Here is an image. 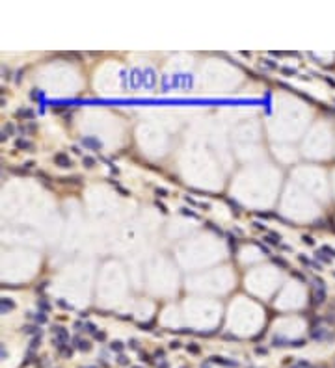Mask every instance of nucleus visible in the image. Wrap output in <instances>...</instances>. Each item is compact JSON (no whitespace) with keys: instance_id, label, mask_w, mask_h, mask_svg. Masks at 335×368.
I'll use <instances>...</instances> for the list:
<instances>
[{"instance_id":"f257e3e1","label":"nucleus","mask_w":335,"mask_h":368,"mask_svg":"<svg viewBox=\"0 0 335 368\" xmlns=\"http://www.w3.org/2000/svg\"><path fill=\"white\" fill-rule=\"evenodd\" d=\"M54 164H56L58 167H71L73 162H71V158L65 153H56V154H54Z\"/></svg>"},{"instance_id":"f03ea898","label":"nucleus","mask_w":335,"mask_h":368,"mask_svg":"<svg viewBox=\"0 0 335 368\" xmlns=\"http://www.w3.org/2000/svg\"><path fill=\"white\" fill-rule=\"evenodd\" d=\"M311 337L315 338V340H326V338H333V333H328L326 329H313L311 333Z\"/></svg>"},{"instance_id":"7ed1b4c3","label":"nucleus","mask_w":335,"mask_h":368,"mask_svg":"<svg viewBox=\"0 0 335 368\" xmlns=\"http://www.w3.org/2000/svg\"><path fill=\"white\" fill-rule=\"evenodd\" d=\"M82 143L88 145L90 149H95V151H99V149L103 147V143L99 142V139H97V138H90V136H84V138H82Z\"/></svg>"},{"instance_id":"20e7f679","label":"nucleus","mask_w":335,"mask_h":368,"mask_svg":"<svg viewBox=\"0 0 335 368\" xmlns=\"http://www.w3.org/2000/svg\"><path fill=\"white\" fill-rule=\"evenodd\" d=\"M73 346H74L77 350H80V351H90V350H91V344H90L88 340L78 338V337H77V338H73Z\"/></svg>"},{"instance_id":"39448f33","label":"nucleus","mask_w":335,"mask_h":368,"mask_svg":"<svg viewBox=\"0 0 335 368\" xmlns=\"http://www.w3.org/2000/svg\"><path fill=\"white\" fill-rule=\"evenodd\" d=\"M34 110H30V108H19V110L15 112V117L19 119H30V117H34Z\"/></svg>"},{"instance_id":"423d86ee","label":"nucleus","mask_w":335,"mask_h":368,"mask_svg":"<svg viewBox=\"0 0 335 368\" xmlns=\"http://www.w3.org/2000/svg\"><path fill=\"white\" fill-rule=\"evenodd\" d=\"M324 299H326V290L318 288L315 292V296H313V305H320V303H324Z\"/></svg>"},{"instance_id":"0eeeda50","label":"nucleus","mask_w":335,"mask_h":368,"mask_svg":"<svg viewBox=\"0 0 335 368\" xmlns=\"http://www.w3.org/2000/svg\"><path fill=\"white\" fill-rule=\"evenodd\" d=\"M264 242H266V244H272V245H281V244H279V234H277V232H268V234L264 236Z\"/></svg>"},{"instance_id":"6e6552de","label":"nucleus","mask_w":335,"mask_h":368,"mask_svg":"<svg viewBox=\"0 0 335 368\" xmlns=\"http://www.w3.org/2000/svg\"><path fill=\"white\" fill-rule=\"evenodd\" d=\"M0 309H2V314H8L11 309H15V303L11 299H2V303H0Z\"/></svg>"},{"instance_id":"1a4fd4ad","label":"nucleus","mask_w":335,"mask_h":368,"mask_svg":"<svg viewBox=\"0 0 335 368\" xmlns=\"http://www.w3.org/2000/svg\"><path fill=\"white\" fill-rule=\"evenodd\" d=\"M60 182H62V184H71V182H73V184H80V182H82V177H78V175H77V177H65V179L62 177Z\"/></svg>"},{"instance_id":"9d476101","label":"nucleus","mask_w":335,"mask_h":368,"mask_svg":"<svg viewBox=\"0 0 335 368\" xmlns=\"http://www.w3.org/2000/svg\"><path fill=\"white\" fill-rule=\"evenodd\" d=\"M210 361H214V363H220V364H223V366H236V363L235 361H225V359H222V357H210Z\"/></svg>"},{"instance_id":"9b49d317","label":"nucleus","mask_w":335,"mask_h":368,"mask_svg":"<svg viewBox=\"0 0 335 368\" xmlns=\"http://www.w3.org/2000/svg\"><path fill=\"white\" fill-rule=\"evenodd\" d=\"M15 147H17V149H34V145H32L30 142H26V139H17V142H15Z\"/></svg>"},{"instance_id":"f8f14e48","label":"nucleus","mask_w":335,"mask_h":368,"mask_svg":"<svg viewBox=\"0 0 335 368\" xmlns=\"http://www.w3.org/2000/svg\"><path fill=\"white\" fill-rule=\"evenodd\" d=\"M37 307H39L41 310H47V312H49V310H50V303H49L45 298H41V299L37 301Z\"/></svg>"},{"instance_id":"ddd939ff","label":"nucleus","mask_w":335,"mask_h":368,"mask_svg":"<svg viewBox=\"0 0 335 368\" xmlns=\"http://www.w3.org/2000/svg\"><path fill=\"white\" fill-rule=\"evenodd\" d=\"M272 262H274V264H277V266H281V268H285V270L289 268V262H287V260H283V258H279V257H272Z\"/></svg>"},{"instance_id":"4468645a","label":"nucleus","mask_w":335,"mask_h":368,"mask_svg":"<svg viewBox=\"0 0 335 368\" xmlns=\"http://www.w3.org/2000/svg\"><path fill=\"white\" fill-rule=\"evenodd\" d=\"M82 162H84V166H86V167H93V166L97 164V160H95L93 156H84Z\"/></svg>"},{"instance_id":"2eb2a0df","label":"nucleus","mask_w":335,"mask_h":368,"mask_svg":"<svg viewBox=\"0 0 335 368\" xmlns=\"http://www.w3.org/2000/svg\"><path fill=\"white\" fill-rule=\"evenodd\" d=\"M227 240H229V245H231V253L235 255L236 253V244H235V236L231 232H227Z\"/></svg>"},{"instance_id":"dca6fc26","label":"nucleus","mask_w":335,"mask_h":368,"mask_svg":"<svg viewBox=\"0 0 335 368\" xmlns=\"http://www.w3.org/2000/svg\"><path fill=\"white\" fill-rule=\"evenodd\" d=\"M39 340H41V335H36V337L32 338V342H30V350H36L39 346Z\"/></svg>"},{"instance_id":"f3484780","label":"nucleus","mask_w":335,"mask_h":368,"mask_svg":"<svg viewBox=\"0 0 335 368\" xmlns=\"http://www.w3.org/2000/svg\"><path fill=\"white\" fill-rule=\"evenodd\" d=\"M110 348H112L114 351H121V350H123V342H119V340H114V342L110 344Z\"/></svg>"},{"instance_id":"a211bd4d","label":"nucleus","mask_w":335,"mask_h":368,"mask_svg":"<svg viewBox=\"0 0 335 368\" xmlns=\"http://www.w3.org/2000/svg\"><path fill=\"white\" fill-rule=\"evenodd\" d=\"M181 214H185V216H190V218H199V216L196 212H192L190 208H181Z\"/></svg>"},{"instance_id":"6ab92c4d","label":"nucleus","mask_w":335,"mask_h":368,"mask_svg":"<svg viewBox=\"0 0 335 368\" xmlns=\"http://www.w3.org/2000/svg\"><path fill=\"white\" fill-rule=\"evenodd\" d=\"M186 350H188L190 353H199V346H198V344H188Z\"/></svg>"},{"instance_id":"aec40b11","label":"nucleus","mask_w":335,"mask_h":368,"mask_svg":"<svg viewBox=\"0 0 335 368\" xmlns=\"http://www.w3.org/2000/svg\"><path fill=\"white\" fill-rule=\"evenodd\" d=\"M155 193L158 197H168V190H164V188H155Z\"/></svg>"},{"instance_id":"412c9836","label":"nucleus","mask_w":335,"mask_h":368,"mask_svg":"<svg viewBox=\"0 0 335 368\" xmlns=\"http://www.w3.org/2000/svg\"><path fill=\"white\" fill-rule=\"evenodd\" d=\"M30 97H32V99H36V101H39V99H41V97H43V93H41L39 89H32V93H30Z\"/></svg>"},{"instance_id":"4be33fe9","label":"nucleus","mask_w":335,"mask_h":368,"mask_svg":"<svg viewBox=\"0 0 335 368\" xmlns=\"http://www.w3.org/2000/svg\"><path fill=\"white\" fill-rule=\"evenodd\" d=\"M86 331L91 333V335H95V333H97V326H95V323H86Z\"/></svg>"},{"instance_id":"5701e85b","label":"nucleus","mask_w":335,"mask_h":368,"mask_svg":"<svg viewBox=\"0 0 335 368\" xmlns=\"http://www.w3.org/2000/svg\"><path fill=\"white\" fill-rule=\"evenodd\" d=\"M2 132H6V134L9 136V134H13V132H15V126H13L11 123H8V125H6V128H4Z\"/></svg>"},{"instance_id":"b1692460","label":"nucleus","mask_w":335,"mask_h":368,"mask_svg":"<svg viewBox=\"0 0 335 368\" xmlns=\"http://www.w3.org/2000/svg\"><path fill=\"white\" fill-rule=\"evenodd\" d=\"M58 307H62V309H67V310H71V309H73V307L69 305V303H67V301H63V299H58Z\"/></svg>"},{"instance_id":"393cba45","label":"nucleus","mask_w":335,"mask_h":368,"mask_svg":"<svg viewBox=\"0 0 335 368\" xmlns=\"http://www.w3.org/2000/svg\"><path fill=\"white\" fill-rule=\"evenodd\" d=\"M315 257H318L322 262H331V258H328V257H324V251H318V253H315Z\"/></svg>"},{"instance_id":"a878e982","label":"nucleus","mask_w":335,"mask_h":368,"mask_svg":"<svg viewBox=\"0 0 335 368\" xmlns=\"http://www.w3.org/2000/svg\"><path fill=\"white\" fill-rule=\"evenodd\" d=\"M302 240H304L307 245H313V244H315V240H313V238H311L309 234H304V236H302Z\"/></svg>"},{"instance_id":"bb28decb","label":"nucleus","mask_w":335,"mask_h":368,"mask_svg":"<svg viewBox=\"0 0 335 368\" xmlns=\"http://www.w3.org/2000/svg\"><path fill=\"white\" fill-rule=\"evenodd\" d=\"M36 320H37L39 323H43V322H47V316H45V312H37V314H36Z\"/></svg>"},{"instance_id":"cd10ccee","label":"nucleus","mask_w":335,"mask_h":368,"mask_svg":"<svg viewBox=\"0 0 335 368\" xmlns=\"http://www.w3.org/2000/svg\"><path fill=\"white\" fill-rule=\"evenodd\" d=\"M117 363H119V364H123V366H127V364H128V357L119 355V357H117Z\"/></svg>"},{"instance_id":"c85d7f7f","label":"nucleus","mask_w":335,"mask_h":368,"mask_svg":"<svg viewBox=\"0 0 335 368\" xmlns=\"http://www.w3.org/2000/svg\"><path fill=\"white\" fill-rule=\"evenodd\" d=\"M320 251H324V253H330L331 257H335V249H331V247H330V245H324V247H322V249H320Z\"/></svg>"},{"instance_id":"c756f323","label":"nucleus","mask_w":335,"mask_h":368,"mask_svg":"<svg viewBox=\"0 0 335 368\" xmlns=\"http://www.w3.org/2000/svg\"><path fill=\"white\" fill-rule=\"evenodd\" d=\"M281 71H283V74H294L296 73V69H292V67H283Z\"/></svg>"},{"instance_id":"7c9ffc66","label":"nucleus","mask_w":335,"mask_h":368,"mask_svg":"<svg viewBox=\"0 0 335 368\" xmlns=\"http://www.w3.org/2000/svg\"><path fill=\"white\" fill-rule=\"evenodd\" d=\"M207 227H209V229H210V231H214V232H216V234H222V231H220V229H218V227H214V225H212V223H210V221H209V223H207Z\"/></svg>"},{"instance_id":"2f4dec72","label":"nucleus","mask_w":335,"mask_h":368,"mask_svg":"<svg viewBox=\"0 0 335 368\" xmlns=\"http://www.w3.org/2000/svg\"><path fill=\"white\" fill-rule=\"evenodd\" d=\"M253 227H255L257 231H264V225H263L261 221H253Z\"/></svg>"},{"instance_id":"473e14b6","label":"nucleus","mask_w":335,"mask_h":368,"mask_svg":"<svg viewBox=\"0 0 335 368\" xmlns=\"http://www.w3.org/2000/svg\"><path fill=\"white\" fill-rule=\"evenodd\" d=\"M264 63H266L268 67H272V69H277V63H276V61H270V60H264Z\"/></svg>"},{"instance_id":"72a5a7b5","label":"nucleus","mask_w":335,"mask_h":368,"mask_svg":"<svg viewBox=\"0 0 335 368\" xmlns=\"http://www.w3.org/2000/svg\"><path fill=\"white\" fill-rule=\"evenodd\" d=\"M95 338H97V340H103V338H104V333H103V331H97V333H95Z\"/></svg>"},{"instance_id":"f704fd0d","label":"nucleus","mask_w":335,"mask_h":368,"mask_svg":"<svg viewBox=\"0 0 335 368\" xmlns=\"http://www.w3.org/2000/svg\"><path fill=\"white\" fill-rule=\"evenodd\" d=\"M292 275H294V277H298L300 281H305V277H304V273H300V272H292Z\"/></svg>"},{"instance_id":"c9c22d12","label":"nucleus","mask_w":335,"mask_h":368,"mask_svg":"<svg viewBox=\"0 0 335 368\" xmlns=\"http://www.w3.org/2000/svg\"><path fill=\"white\" fill-rule=\"evenodd\" d=\"M298 258H300V262H304V264H311V262H309V258H307V257H304V255H300Z\"/></svg>"},{"instance_id":"e433bc0d","label":"nucleus","mask_w":335,"mask_h":368,"mask_svg":"<svg viewBox=\"0 0 335 368\" xmlns=\"http://www.w3.org/2000/svg\"><path fill=\"white\" fill-rule=\"evenodd\" d=\"M128 346H131V348H132V350H138V342H136L134 338H132L131 342H128Z\"/></svg>"},{"instance_id":"4c0bfd02","label":"nucleus","mask_w":335,"mask_h":368,"mask_svg":"<svg viewBox=\"0 0 335 368\" xmlns=\"http://www.w3.org/2000/svg\"><path fill=\"white\" fill-rule=\"evenodd\" d=\"M71 151H73L74 154H82V151H80V149H78L77 145H73V147H71Z\"/></svg>"},{"instance_id":"58836bf2","label":"nucleus","mask_w":335,"mask_h":368,"mask_svg":"<svg viewBox=\"0 0 335 368\" xmlns=\"http://www.w3.org/2000/svg\"><path fill=\"white\" fill-rule=\"evenodd\" d=\"M34 166H36V162H32V160H28L26 164H24V167H26V169H30V167H34Z\"/></svg>"},{"instance_id":"ea45409f","label":"nucleus","mask_w":335,"mask_h":368,"mask_svg":"<svg viewBox=\"0 0 335 368\" xmlns=\"http://www.w3.org/2000/svg\"><path fill=\"white\" fill-rule=\"evenodd\" d=\"M171 348H173V350L181 348V342H179V340H173V342H171Z\"/></svg>"},{"instance_id":"a19ab883","label":"nucleus","mask_w":335,"mask_h":368,"mask_svg":"<svg viewBox=\"0 0 335 368\" xmlns=\"http://www.w3.org/2000/svg\"><path fill=\"white\" fill-rule=\"evenodd\" d=\"M156 207H158V208H160V210H162V212H164V214H166V212H168V210H166V207H164V204H160V203H158V201H156Z\"/></svg>"},{"instance_id":"79ce46f5","label":"nucleus","mask_w":335,"mask_h":368,"mask_svg":"<svg viewBox=\"0 0 335 368\" xmlns=\"http://www.w3.org/2000/svg\"><path fill=\"white\" fill-rule=\"evenodd\" d=\"M74 329L80 331V329H82V323H80V322H74Z\"/></svg>"},{"instance_id":"37998d69","label":"nucleus","mask_w":335,"mask_h":368,"mask_svg":"<svg viewBox=\"0 0 335 368\" xmlns=\"http://www.w3.org/2000/svg\"><path fill=\"white\" fill-rule=\"evenodd\" d=\"M0 139H2V142H6V139H8V134H6V132H2V134H0Z\"/></svg>"},{"instance_id":"c03bdc74","label":"nucleus","mask_w":335,"mask_h":368,"mask_svg":"<svg viewBox=\"0 0 335 368\" xmlns=\"http://www.w3.org/2000/svg\"><path fill=\"white\" fill-rule=\"evenodd\" d=\"M155 355H156V357H162V355H164V351H162V350H156V353H155Z\"/></svg>"},{"instance_id":"a18cd8bd","label":"nucleus","mask_w":335,"mask_h":368,"mask_svg":"<svg viewBox=\"0 0 335 368\" xmlns=\"http://www.w3.org/2000/svg\"><path fill=\"white\" fill-rule=\"evenodd\" d=\"M158 368H169V364H168V363H162V364H160Z\"/></svg>"},{"instance_id":"49530a36","label":"nucleus","mask_w":335,"mask_h":368,"mask_svg":"<svg viewBox=\"0 0 335 368\" xmlns=\"http://www.w3.org/2000/svg\"><path fill=\"white\" fill-rule=\"evenodd\" d=\"M82 368H93V366H82Z\"/></svg>"},{"instance_id":"de8ad7c7","label":"nucleus","mask_w":335,"mask_h":368,"mask_svg":"<svg viewBox=\"0 0 335 368\" xmlns=\"http://www.w3.org/2000/svg\"><path fill=\"white\" fill-rule=\"evenodd\" d=\"M132 368H142V366H132Z\"/></svg>"}]
</instances>
